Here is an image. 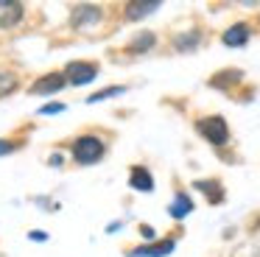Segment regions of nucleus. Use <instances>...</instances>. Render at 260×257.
<instances>
[{
    "mask_svg": "<svg viewBox=\"0 0 260 257\" xmlns=\"http://www.w3.org/2000/svg\"><path fill=\"white\" fill-rule=\"evenodd\" d=\"M154 42H157V37H154L151 31H143L137 39H132V42H129V50H132V53H146V50L154 48Z\"/></svg>",
    "mask_w": 260,
    "mask_h": 257,
    "instance_id": "13",
    "label": "nucleus"
},
{
    "mask_svg": "<svg viewBox=\"0 0 260 257\" xmlns=\"http://www.w3.org/2000/svg\"><path fill=\"white\" fill-rule=\"evenodd\" d=\"M73 159L79 165H95V162L104 159L107 154V143H104L98 134H81V137L73 140V148H70Z\"/></svg>",
    "mask_w": 260,
    "mask_h": 257,
    "instance_id": "1",
    "label": "nucleus"
},
{
    "mask_svg": "<svg viewBox=\"0 0 260 257\" xmlns=\"http://www.w3.org/2000/svg\"><path fill=\"white\" fill-rule=\"evenodd\" d=\"M25 14V6L17 0H0V28H14L20 25Z\"/></svg>",
    "mask_w": 260,
    "mask_h": 257,
    "instance_id": "6",
    "label": "nucleus"
},
{
    "mask_svg": "<svg viewBox=\"0 0 260 257\" xmlns=\"http://www.w3.org/2000/svg\"><path fill=\"white\" fill-rule=\"evenodd\" d=\"M196 187L207 196L210 204H221V201H224V187H221V182H215V179H202V182H196Z\"/></svg>",
    "mask_w": 260,
    "mask_h": 257,
    "instance_id": "11",
    "label": "nucleus"
},
{
    "mask_svg": "<svg viewBox=\"0 0 260 257\" xmlns=\"http://www.w3.org/2000/svg\"><path fill=\"white\" fill-rule=\"evenodd\" d=\"M20 145H23V140H0V156H6V154H12V151H17Z\"/></svg>",
    "mask_w": 260,
    "mask_h": 257,
    "instance_id": "18",
    "label": "nucleus"
},
{
    "mask_svg": "<svg viewBox=\"0 0 260 257\" xmlns=\"http://www.w3.org/2000/svg\"><path fill=\"white\" fill-rule=\"evenodd\" d=\"M56 112H64V104H48L40 109V115H56Z\"/></svg>",
    "mask_w": 260,
    "mask_h": 257,
    "instance_id": "19",
    "label": "nucleus"
},
{
    "mask_svg": "<svg viewBox=\"0 0 260 257\" xmlns=\"http://www.w3.org/2000/svg\"><path fill=\"white\" fill-rule=\"evenodd\" d=\"M126 92V87H107V89H101V92H92L90 98H87V104H98V101H107V98H112V95H123Z\"/></svg>",
    "mask_w": 260,
    "mask_h": 257,
    "instance_id": "16",
    "label": "nucleus"
},
{
    "mask_svg": "<svg viewBox=\"0 0 260 257\" xmlns=\"http://www.w3.org/2000/svg\"><path fill=\"white\" fill-rule=\"evenodd\" d=\"M159 9V0H135L126 3V20H143V17L154 14Z\"/></svg>",
    "mask_w": 260,
    "mask_h": 257,
    "instance_id": "10",
    "label": "nucleus"
},
{
    "mask_svg": "<svg viewBox=\"0 0 260 257\" xmlns=\"http://www.w3.org/2000/svg\"><path fill=\"white\" fill-rule=\"evenodd\" d=\"M64 73H48L31 84V95H56L59 89H64Z\"/></svg>",
    "mask_w": 260,
    "mask_h": 257,
    "instance_id": "5",
    "label": "nucleus"
},
{
    "mask_svg": "<svg viewBox=\"0 0 260 257\" xmlns=\"http://www.w3.org/2000/svg\"><path fill=\"white\" fill-rule=\"evenodd\" d=\"M14 89H17V76L14 73H0V98L14 92Z\"/></svg>",
    "mask_w": 260,
    "mask_h": 257,
    "instance_id": "17",
    "label": "nucleus"
},
{
    "mask_svg": "<svg viewBox=\"0 0 260 257\" xmlns=\"http://www.w3.org/2000/svg\"><path fill=\"white\" fill-rule=\"evenodd\" d=\"M218 76H221V78H213V87H226V84L241 81L243 73H241V70H224V73H218Z\"/></svg>",
    "mask_w": 260,
    "mask_h": 257,
    "instance_id": "14",
    "label": "nucleus"
},
{
    "mask_svg": "<svg viewBox=\"0 0 260 257\" xmlns=\"http://www.w3.org/2000/svg\"><path fill=\"white\" fill-rule=\"evenodd\" d=\"M101 20V6H76L73 14H70V28L81 31V28H90Z\"/></svg>",
    "mask_w": 260,
    "mask_h": 257,
    "instance_id": "4",
    "label": "nucleus"
},
{
    "mask_svg": "<svg viewBox=\"0 0 260 257\" xmlns=\"http://www.w3.org/2000/svg\"><path fill=\"white\" fill-rule=\"evenodd\" d=\"M199 39H202V37H199L196 31L187 34V37H176V39H174V48H176V50H193V48L199 45Z\"/></svg>",
    "mask_w": 260,
    "mask_h": 257,
    "instance_id": "15",
    "label": "nucleus"
},
{
    "mask_svg": "<svg viewBox=\"0 0 260 257\" xmlns=\"http://www.w3.org/2000/svg\"><path fill=\"white\" fill-rule=\"evenodd\" d=\"M174 249H176V240L168 238V240H157V243H151V246H137V249L129 251V257H165Z\"/></svg>",
    "mask_w": 260,
    "mask_h": 257,
    "instance_id": "7",
    "label": "nucleus"
},
{
    "mask_svg": "<svg viewBox=\"0 0 260 257\" xmlns=\"http://www.w3.org/2000/svg\"><path fill=\"white\" fill-rule=\"evenodd\" d=\"M249 34H252V28H249L246 22H235L232 28H226V31H224L221 42H224L226 48H243V45L249 42Z\"/></svg>",
    "mask_w": 260,
    "mask_h": 257,
    "instance_id": "8",
    "label": "nucleus"
},
{
    "mask_svg": "<svg viewBox=\"0 0 260 257\" xmlns=\"http://www.w3.org/2000/svg\"><path fill=\"white\" fill-rule=\"evenodd\" d=\"M140 232H143V235H146V238H148V240H151V238H154V229H151V227H140Z\"/></svg>",
    "mask_w": 260,
    "mask_h": 257,
    "instance_id": "20",
    "label": "nucleus"
},
{
    "mask_svg": "<svg viewBox=\"0 0 260 257\" xmlns=\"http://www.w3.org/2000/svg\"><path fill=\"white\" fill-rule=\"evenodd\" d=\"M190 210H193V201H190V196H185V193H176V199L171 201V207H168L171 218H185V215H190Z\"/></svg>",
    "mask_w": 260,
    "mask_h": 257,
    "instance_id": "12",
    "label": "nucleus"
},
{
    "mask_svg": "<svg viewBox=\"0 0 260 257\" xmlns=\"http://www.w3.org/2000/svg\"><path fill=\"white\" fill-rule=\"evenodd\" d=\"M98 76V65L95 61H68L64 65V81L81 87V84H90Z\"/></svg>",
    "mask_w": 260,
    "mask_h": 257,
    "instance_id": "3",
    "label": "nucleus"
},
{
    "mask_svg": "<svg viewBox=\"0 0 260 257\" xmlns=\"http://www.w3.org/2000/svg\"><path fill=\"white\" fill-rule=\"evenodd\" d=\"M257 227H260V221H257Z\"/></svg>",
    "mask_w": 260,
    "mask_h": 257,
    "instance_id": "21",
    "label": "nucleus"
},
{
    "mask_svg": "<svg viewBox=\"0 0 260 257\" xmlns=\"http://www.w3.org/2000/svg\"><path fill=\"white\" fill-rule=\"evenodd\" d=\"M196 128H199V134L213 145H224L226 140H230V126H226V120L221 115L202 117V120L196 123Z\"/></svg>",
    "mask_w": 260,
    "mask_h": 257,
    "instance_id": "2",
    "label": "nucleus"
},
{
    "mask_svg": "<svg viewBox=\"0 0 260 257\" xmlns=\"http://www.w3.org/2000/svg\"><path fill=\"white\" fill-rule=\"evenodd\" d=\"M129 187L140 190V193H148V190H154V176L148 173V168L143 165H135L129 171Z\"/></svg>",
    "mask_w": 260,
    "mask_h": 257,
    "instance_id": "9",
    "label": "nucleus"
}]
</instances>
